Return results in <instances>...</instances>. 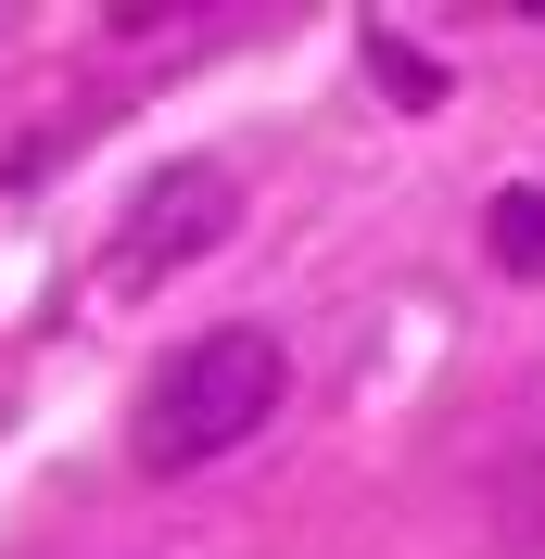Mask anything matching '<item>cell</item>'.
<instances>
[{"label": "cell", "instance_id": "1", "mask_svg": "<svg viewBox=\"0 0 545 559\" xmlns=\"http://www.w3.org/2000/svg\"><path fill=\"white\" fill-rule=\"evenodd\" d=\"M279 394H292V356H279V331H254V318H229V331H191V344L140 382L128 407V457L153 471V484H178V471H216V457H241L254 432L279 419Z\"/></svg>", "mask_w": 545, "mask_h": 559}, {"label": "cell", "instance_id": "2", "mask_svg": "<svg viewBox=\"0 0 545 559\" xmlns=\"http://www.w3.org/2000/svg\"><path fill=\"white\" fill-rule=\"evenodd\" d=\"M229 178L216 166H178V178H153L128 204V229H114V280H153V267H191V254H216L229 242Z\"/></svg>", "mask_w": 545, "mask_h": 559}, {"label": "cell", "instance_id": "3", "mask_svg": "<svg viewBox=\"0 0 545 559\" xmlns=\"http://www.w3.org/2000/svg\"><path fill=\"white\" fill-rule=\"evenodd\" d=\"M482 242H495V267H508V280H545V178H508V191H495Z\"/></svg>", "mask_w": 545, "mask_h": 559}, {"label": "cell", "instance_id": "4", "mask_svg": "<svg viewBox=\"0 0 545 559\" xmlns=\"http://www.w3.org/2000/svg\"><path fill=\"white\" fill-rule=\"evenodd\" d=\"M368 76H393V103H444V76L419 64V51H407L393 26H368Z\"/></svg>", "mask_w": 545, "mask_h": 559}]
</instances>
